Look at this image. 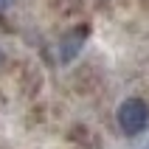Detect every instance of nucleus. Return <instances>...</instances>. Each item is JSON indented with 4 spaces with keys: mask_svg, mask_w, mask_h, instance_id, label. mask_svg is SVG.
<instances>
[{
    "mask_svg": "<svg viewBox=\"0 0 149 149\" xmlns=\"http://www.w3.org/2000/svg\"><path fill=\"white\" fill-rule=\"evenodd\" d=\"M82 48H84V31H68L65 37L59 40V48H56L59 62H62V65H70V62L82 54Z\"/></svg>",
    "mask_w": 149,
    "mask_h": 149,
    "instance_id": "obj_2",
    "label": "nucleus"
},
{
    "mask_svg": "<svg viewBox=\"0 0 149 149\" xmlns=\"http://www.w3.org/2000/svg\"><path fill=\"white\" fill-rule=\"evenodd\" d=\"M116 124H118V130H121L127 138L141 135L149 127V104L143 99H138V96L124 99L118 104V110H116Z\"/></svg>",
    "mask_w": 149,
    "mask_h": 149,
    "instance_id": "obj_1",
    "label": "nucleus"
},
{
    "mask_svg": "<svg viewBox=\"0 0 149 149\" xmlns=\"http://www.w3.org/2000/svg\"><path fill=\"white\" fill-rule=\"evenodd\" d=\"M146 149H149V146H146Z\"/></svg>",
    "mask_w": 149,
    "mask_h": 149,
    "instance_id": "obj_5",
    "label": "nucleus"
},
{
    "mask_svg": "<svg viewBox=\"0 0 149 149\" xmlns=\"http://www.w3.org/2000/svg\"><path fill=\"white\" fill-rule=\"evenodd\" d=\"M11 3H14V0H0V11H6V8H11Z\"/></svg>",
    "mask_w": 149,
    "mask_h": 149,
    "instance_id": "obj_3",
    "label": "nucleus"
},
{
    "mask_svg": "<svg viewBox=\"0 0 149 149\" xmlns=\"http://www.w3.org/2000/svg\"><path fill=\"white\" fill-rule=\"evenodd\" d=\"M3 62H6V54H3V48H0V65H3Z\"/></svg>",
    "mask_w": 149,
    "mask_h": 149,
    "instance_id": "obj_4",
    "label": "nucleus"
}]
</instances>
